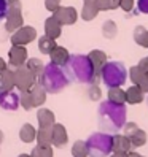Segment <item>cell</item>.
<instances>
[{
  "label": "cell",
  "mask_w": 148,
  "mask_h": 157,
  "mask_svg": "<svg viewBox=\"0 0 148 157\" xmlns=\"http://www.w3.org/2000/svg\"><path fill=\"white\" fill-rule=\"evenodd\" d=\"M127 117V109L124 105L113 103L110 100H105L97 108V121L99 128L107 133H118L123 128Z\"/></svg>",
  "instance_id": "cell-1"
},
{
  "label": "cell",
  "mask_w": 148,
  "mask_h": 157,
  "mask_svg": "<svg viewBox=\"0 0 148 157\" xmlns=\"http://www.w3.org/2000/svg\"><path fill=\"white\" fill-rule=\"evenodd\" d=\"M62 70L66 73L69 82H77V84H91L96 82L94 68L88 56L85 54H70L66 65H62Z\"/></svg>",
  "instance_id": "cell-2"
},
{
  "label": "cell",
  "mask_w": 148,
  "mask_h": 157,
  "mask_svg": "<svg viewBox=\"0 0 148 157\" xmlns=\"http://www.w3.org/2000/svg\"><path fill=\"white\" fill-rule=\"evenodd\" d=\"M37 82L48 92V94H61V92L69 86V79L64 73L62 67L56 65V63H46L43 65V70L38 76H37Z\"/></svg>",
  "instance_id": "cell-3"
},
{
  "label": "cell",
  "mask_w": 148,
  "mask_h": 157,
  "mask_svg": "<svg viewBox=\"0 0 148 157\" xmlns=\"http://www.w3.org/2000/svg\"><path fill=\"white\" fill-rule=\"evenodd\" d=\"M100 79L107 87H121L127 81V70L123 62L118 60H107L105 65L100 70Z\"/></svg>",
  "instance_id": "cell-4"
},
{
  "label": "cell",
  "mask_w": 148,
  "mask_h": 157,
  "mask_svg": "<svg viewBox=\"0 0 148 157\" xmlns=\"http://www.w3.org/2000/svg\"><path fill=\"white\" fill-rule=\"evenodd\" d=\"M89 157H107L112 154V135L107 132H96L86 140Z\"/></svg>",
  "instance_id": "cell-5"
},
{
  "label": "cell",
  "mask_w": 148,
  "mask_h": 157,
  "mask_svg": "<svg viewBox=\"0 0 148 157\" xmlns=\"http://www.w3.org/2000/svg\"><path fill=\"white\" fill-rule=\"evenodd\" d=\"M13 71H14V87L19 90V92L29 90L37 82V78L32 75V71L27 68L26 65L14 67Z\"/></svg>",
  "instance_id": "cell-6"
},
{
  "label": "cell",
  "mask_w": 148,
  "mask_h": 157,
  "mask_svg": "<svg viewBox=\"0 0 148 157\" xmlns=\"http://www.w3.org/2000/svg\"><path fill=\"white\" fill-rule=\"evenodd\" d=\"M35 40H37V29L32 25H21L19 29L11 32L10 38L11 44H21V46H27Z\"/></svg>",
  "instance_id": "cell-7"
},
{
  "label": "cell",
  "mask_w": 148,
  "mask_h": 157,
  "mask_svg": "<svg viewBox=\"0 0 148 157\" xmlns=\"http://www.w3.org/2000/svg\"><path fill=\"white\" fill-rule=\"evenodd\" d=\"M53 16L59 21L61 25H73L78 19V11L73 6H59L56 11H53Z\"/></svg>",
  "instance_id": "cell-8"
},
{
  "label": "cell",
  "mask_w": 148,
  "mask_h": 157,
  "mask_svg": "<svg viewBox=\"0 0 148 157\" xmlns=\"http://www.w3.org/2000/svg\"><path fill=\"white\" fill-rule=\"evenodd\" d=\"M0 108L5 111H16L19 108V94L13 90H0Z\"/></svg>",
  "instance_id": "cell-9"
},
{
  "label": "cell",
  "mask_w": 148,
  "mask_h": 157,
  "mask_svg": "<svg viewBox=\"0 0 148 157\" xmlns=\"http://www.w3.org/2000/svg\"><path fill=\"white\" fill-rule=\"evenodd\" d=\"M5 29L8 32H14L16 29H19L21 25H24V16L19 8H8L6 16H5Z\"/></svg>",
  "instance_id": "cell-10"
},
{
  "label": "cell",
  "mask_w": 148,
  "mask_h": 157,
  "mask_svg": "<svg viewBox=\"0 0 148 157\" xmlns=\"http://www.w3.org/2000/svg\"><path fill=\"white\" fill-rule=\"evenodd\" d=\"M27 59H29V54H27L26 46H21V44H11L10 51H8V63H10L11 67L24 65Z\"/></svg>",
  "instance_id": "cell-11"
},
{
  "label": "cell",
  "mask_w": 148,
  "mask_h": 157,
  "mask_svg": "<svg viewBox=\"0 0 148 157\" xmlns=\"http://www.w3.org/2000/svg\"><path fill=\"white\" fill-rule=\"evenodd\" d=\"M67 141H69V133H67L66 125L54 122V125L51 127V146L64 147L67 144Z\"/></svg>",
  "instance_id": "cell-12"
},
{
  "label": "cell",
  "mask_w": 148,
  "mask_h": 157,
  "mask_svg": "<svg viewBox=\"0 0 148 157\" xmlns=\"http://www.w3.org/2000/svg\"><path fill=\"white\" fill-rule=\"evenodd\" d=\"M112 151L113 152H131L134 151V146L131 144V140L123 135V133H116L112 135Z\"/></svg>",
  "instance_id": "cell-13"
},
{
  "label": "cell",
  "mask_w": 148,
  "mask_h": 157,
  "mask_svg": "<svg viewBox=\"0 0 148 157\" xmlns=\"http://www.w3.org/2000/svg\"><path fill=\"white\" fill-rule=\"evenodd\" d=\"M88 57H89V60L92 63V68H94L96 79H99L100 70H102V67L105 65V62H107V54L102 49H92V51H89Z\"/></svg>",
  "instance_id": "cell-14"
},
{
  "label": "cell",
  "mask_w": 148,
  "mask_h": 157,
  "mask_svg": "<svg viewBox=\"0 0 148 157\" xmlns=\"http://www.w3.org/2000/svg\"><path fill=\"white\" fill-rule=\"evenodd\" d=\"M127 76L131 79V82L134 86L140 87L143 92H148V78L145 76V73L138 68V65L131 67V70L127 71Z\"/></svg>",
  "instance_id": "cell-15"
},
{
  "label": "cell",
  "mask_w": 148,
  "mask_h": 157,
  "mask_svg": "<svg viewBox=\"0 0 148 157\" xmlns=\"http://www.w3.org/2000/svg\"><path fill=\"white\" fill-rule=\"evenodd\" d=\"M62 33V25L59 24V21L54 16H50L48 19L45 21V35L50 36V38L58 40Z\"/></svg>",
  "instance_id": "cell-16"
},
{
  "label": "cell",
  "mask_w": 148,
  "mask_h": 157,
  "mask_svg": "<svg viewBox=\"0 0 148 157\" xmlns=\"http://www.w3.org/2000/svg\"><path fill=\"white\" fill-rule=\"evenodd\" d=\"M37 122H38V127H53L56 122V116L51 109L40 106L37 111Z\"/></svg>",
  "instance_id": "cell-17"
},
{
  "label": "cell",
  "mask_w": 148,
  "mask_h": 157,
  "mask_svg": "<svg viewBox=\"0 0 148 157\" xmlns=\"http://www.w3.org/2000/svg\"><path fill=\"white\" fill-rule=\"evenodd\" d=\"M50 59H51V62L53 63H56V65H59V67H62V65H66V62L69 60V57H70V52L64 48V46H56L50 54Z\"/></svg>",
  "instance_id": "cell-18"
},
{
  "label": "cell",
  "mask_w": 148,
  "mask_h": 157,
  "mask_svg": "<svg viewBox=\"0 0 148 157\" xmlns=\"http://www.w3.org/2000/svg\"><path fill=\"white\" fill-rule=\"evenodd\" d=\"M97 14H99V8L94 3V0H85L83 8H81V14H80L81 19L83 21H92L97 17Z\"/></svg>",
  "instance_id": "cell-19"
},
{
  "label": "cell",
  "mask_w": 148,
  "mask_h": 157,
  "mask_svg": "<svg viewBox=\"0 0 148 157\" xmlns=\"http://www.w3.org/2000/svg\"><path fill=\"white\" fill-rule=\"evenodd\" d=\"M30 92V97L34 100V106L35 108H40L42 105H45V101H46V95H48V92H46L38 82H35V84L29 89Z\"/></svg>",
  "instance_id": "cell-20"
},
{
  "label": "cell",
  "mask_w": 148,
  "mask_h": 157,
  "mask_svg": "<svg viewBox=\"0 0 148 157\" xmlns=\"http://www.w3.org/2000/svg\"><path fill=\"white\" fill-rule=\"evenodd\" d=\"M124 92H126V103H129V105H138V103H142V101H143L145 92L140 87H137V86L132 84L131 87H127Z\"/></svg>",
  "instance_id": "cell-21"
},
{
  "label": "cell",
  "mask_w": 148,
  "mask_h": 157,
  "mask_svg": "<svg viewBox=\"0 0 148 157\" xmlns=\"http://www.w3.org/2000/svg\"><path fill=\"white\" fill-rule=\"evenodd\" d=\"M14 89V71L11 68H5L0 73V90H13Z\"/></svg>",
  "instance_id": "cell-22"
},
{
  "label": "cell",
  "mask_w": 148,
  "mask_h": 157,
  "mask_svg": "<svg viewBox=\"0 0 148 157\" xmlns=\"http://www.w3.org/2000/svg\"><path fill=\"white\" fill-rule=\"evenodd\" d=\"M129 140H131V144L134 146V149L135 147H142V146H145L146 144V141H148V135H146V132L143 130V128H135V130L127 136Z\"/></svg>",
  "instance_id": "cell-23"
},
{
  "label": "cell",
  "mask_w": 148,
  "mask_h": 157,
  "mask_svg": "<svg viewBox=\"0 0 148 157\" xmlns=\"http://www.w3.org/2000/svg\"><path fill=\"white\" fill-rule=\"evenodd\" d=\"M107 97H108L107 100L113 101V103L126 105V92H124V89H121V87H108Z\"/></svg>",
  "instance_id": "cell-24"
},
{
  "label": "cell",
  "mask_w": 148,
  "mask_h": 157,
  "mask_svg": "<svg viewBox=\"0 0 148 157\" xmlns=\"http://www.w3.org/2000/svg\"><path fill=\"white\" fill-rule=\"evenodd\" d=\"M35 135H37V128L32 125V124H24L21 128H19V140L22 143H32L35 141Z\"/></svg>",
  "instance_id": "cell-25"
},
{
  "label": "cell",
  "mask_w": 148,
  "mask_h": 157,
  "mask_svg": "<svg viewBox=\"0 0 148 157\" xmlns=\"http://www.w3.org/2000/svg\"><path fill=\"white\" fill-rule=\"evenodd\" d=\"M134 41L138 44V46H142V48H146L148 49V29L143 25H137L135 29H134Z\"/></svg>",
  "instance_id": "cell-26"
},
{
  "label": "cell",
  "mask_w": 148,
  "mask_h": 157,
  "mask_svg": "<svg viewBox=\"0 0 148 157\" xmlns=\"http://www.w3.org/2000/svg\"><path fill=\"white\" fill-rule=\"evenodd\" d=\"M35 141L38 146H51V127H38Z\"/></svg>",
  "instance_id": "cell-27"
},
{
  "label": "cell",
  "mask_w": 148,
  "mask_h": 157,
  "mask_svg": "<svg viewBox=\"0 0 148 157\" xmlns=\"http://www.w3.org/2000/svg\"><path fill=\"white\" fill-rule=\"evenodd\" d=\"M37 43H38V51H40L42 54H50V52L58 46L56 40H54V38H50V36H46V35L40 36Z\"/></svg>",
  "instance_id": "cell-28"
},
{
  "label": "cell",
  "mask_w": 148,
  "mask_h": 157,
  "mask_svg": "<svg viewBox=\"0 0 148 157\" xmlns=\"http://www.w3.org/2000/svg\"><path fill=\"white\" fill-rule=\"evenodd\" d=\"M118 35V25L115 24V21H105L102 24V36L107 40H115Z\"/></svg>",
  "instance_id": "cell-29"
},
{
  "label": "cell",
  "mask_w": 148,
  "mask_h": 157,
  "mask_svg": "<svg viewBox=\"0 0 148 157\" xmlns=\"http://www.w3.org/2000/svg\"><path fill=\"white\" fill-rule=\"evenodd\" d=\"M24 65H26L27 68H29V70L32 71V75L37 78V76H38L40 73H42L45 63H43V62H42V59H38V57H30V59H27V60H26Z\"/></svg>",
  "instance_id": "cell-30"
},
{
  "label": "cell",
  "mask_w": 148,
  "mask_h": 157,
  "mask_svg": "<svg viewBox=\"0 0 148 157\" xmlns=\"http://www.w3.org/2000/svg\"><path fill=\"white\" fill-rule=\"evenodd\" d=\"M72 155L73 157H89L88 154V144L85 140H77L72 146Z\"/></svg>",
  "instance_id": "cell-31"
},
{
  "label": "cell",
  "mask_w": 148,
  "mask_h": 157,
  "mask_svg": "<svg viewBox=\"0 0 148 157\" xmlns=\"http://www.w3.org/2000/svg\"><path fill=\"white\" fill-rule=\"evenodd\" d=\"M19 106H22L26 111H30V109H34V100L30 97V92L29 90H24L19 94Z\"/></svg>",
  "instance_id": "cell-32"
},
{
  "label": "cell",
  "mask_w": 148,
  "mask_h": 157,
  "mask_svg": "<svg viewBox=\"0 0 148 157\" xmlns=\"http://www.w3.org/2000/svg\"><path fill=\"white\" fill-rule=\"evenodd\" d=\"M88 90H86V94H88V98L92 100V101H99L100 98H102V90H100V87L96 84V82H91V84H88Z\"/></svg>",
  "instance_id": "cell-33"
},
{
  "label": "cell",
  "mask_w": 148,
  "mask_h": 157,
  "mask_svg": "<svg viewBox=\"0 0 148 157\" xmlns=\"http://www.w3.org/2000/svg\"><path fill=\"white\" fill-rule=\"evenodd\" d=\"M34 149L38 152L42 157H53V146H38L37 144Z\"/></svg>",
  "instance_id": "cell-34"
},
{
  "label": "cell",
  "mask_w": 148,
  "mask_h": 157,
  "mask_svg": "<svg viewBox=\"0 0 148 157\" xmlns=\"http://www.w3.org/2000/svg\"><path fill=\"white\" fill-rule=\"evenodd\" d=\"M94 3L97 5L99 11H107V10H112V0H94Z\"/></svg>",
  "instance_id": "cell-35"
},
{
  "label": "cell",
  "mask_w": 148,
  "mask_h": 157,
  "mask_svg": "<svg viewBox=\"0 0 148 157\" xmlns=\"http://www.w3.org/2000/svg\"><path fill=\"white\" fill-rule=\"evenodd\" d=\"M61 2L62 0H45V8L53 13V11H56L58 8L61 6Z\"/></svg>",
  "instance_id": "cell-36"
},
{
  "label": "cell",
  "mask_w": 148,
  "mask_h": 157,
  "mask_svg": "<svg viewBox=\"0 0 148 157\" xmlns=\"http://www.w3.org/2000/svg\"><path fill=\"white\" fill-rule=\"evenodd\" d=\"M119 8H121L123 11H126V13L132 11V8H134V0H119Z\"/></svg>",
  "instance_id": "cell-37"
},
{
  "label": "cell",
  "mask_w": 148,
  "mask_h": 157,
  "mask_svg": "<svg viewBox=\"0 0 148 157\" xmlns=\"http://www.w3.org/2000/svg\"><path fill=\"white\" fill-rule=\"evenodd\" d=\"M137 10L143 14H148V0H137Z\"/></svg>",
  "instance_id": "cell-38"
},
{
  "label": "cell",
  "mask_w": 148,
  "mask_h": 157,
  "mask_svg": "<svg viewBox=\"0 0 148 157\" xmlns=\"http://www.w3.org/2000/svg\"><path fill=\"white\" fill-rule=\"evenodd\" d=\"M6 11H8V3H6V0H0V22L5 19Z\"/></svg>",
  "instance_id": "cell-39"
},
{
  "label": "cell",
  "mask_w": 148,
  "mask_h": 157,
  "mask_svg": "<svg viewBox=\"0 0 148 157\" xmlns=\"http://www.w3.org/2000/svg\"><path fill=\"white\" fill-rule=\"evenodd\" d=\"M137 65H138V68H140V70L145 73V76L148 78V56L143 57V59H140V62H138Z\"/></svg>",
  "instance_id": "cell-40"
},
{
  "label": "cell",
  "mask_w": 148,
  "mask_h": 157,
  "mask_svg": "<svg viewBox=\"0 0 148 157\" xmlns=\"http://www.w3.org/2000/svg\"><path fill=\"white\" fill-rule=\"evenodd\" d=\"M5 68H8V62H6L3 57H0V73H2Z\"/></svg>",
  "instance_id": "cell-41"
},
{
  "label": "cell",
  "mask_w": 148,
  "mask_h": 157,
  "mask_svg": "<svg viewBox=\"0 0 148 157\" xmlns=\"http://www.w3.org/2000/svg\"><path fill=\"white\" fill-rule=\"evenodd\" d=\"M110 157H127V154H126V152H113V151H112Z\"/></svg>",
  "instance_id": "cell-42"
},
{
  "label": "cell",
  "mask_w": 148,
  "mask_h": 157,
  "mask_svg": "<svg viewBox=\"0 0 148 157\" xmlns=\"http://www.w3.org/2000/svg\"><path fill=\"white\" fill-rule=\"evenodd\" d=\"M30 157H42V155H40L38 152H37L35 149H32V152H30Z\"/></svg>",
  "instance_id": "cell-43"
},
{
  "label": "cell",
  "mask_w": 148,
  "mask_h": 157,
  "mask_svg": "<svg viewBox=\"0 0 148 157\" xmlns=\"http://www.w3.org/2000/svg\"><path fill=\"white\" fill-rule=\"evenodd\" d=\"M3 138H5V136H3V132H2V130H0V144H2V143H3Z\"/></svg>",
  "instance_id": "cell-44"
},
{
  "label": "cell",
  "mask_w": 148,
  "mask_h": 157,
  "mask_svg": "<svg viewBox=\"0 0 148 157\" xmlns=\"http://www.w3.org/2000/svg\"><path fill=\"white\" fill-rule=\"evenodd\" d=\"M18 157H30V154H26V152H22V154H19Z\"/></svg>",
  "instance_id": "cell-45"
},
{
  "label": "cell",
  "mask_w": 148,
  "mask_h": 157,
  "mask_svg": "<svg viewBox=\"0 0 148 157\" xmlns=\"http://www.w3.org/2000/svg\"><path fill=\"white\" fill-rule=\"evenodd\" d=\"M146 103H148V98H146Z\"/></svg>",
  "instance_id": "cell-46"
}]
</instances>
